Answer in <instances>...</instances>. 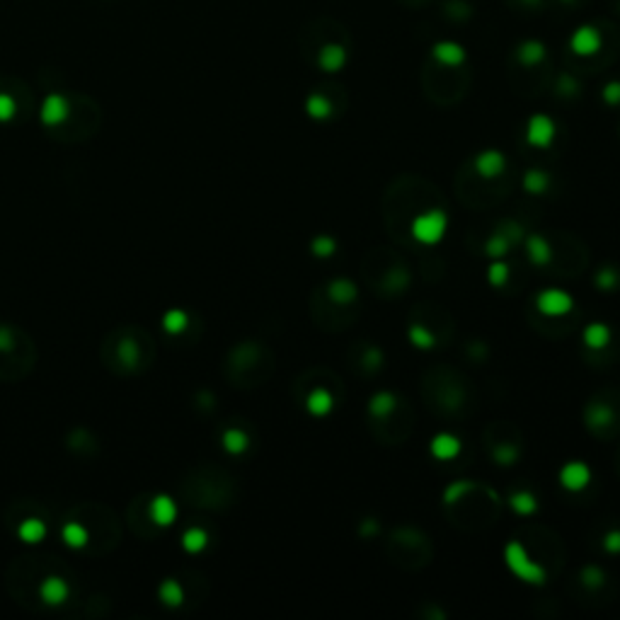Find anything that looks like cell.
<instances>
[{"mask_svg":"<svg viewBox=\"0 0 620 620\" xmlns=\"http://www.w3.org/2000/svg\"><path fill=\"white\" fill-rule=\"evenodd\" d=\"M329 410H332V395L325 388H315L308 395V412L315 417H325Z\"/></svg>","mask_w":620,"mask_h":620,"instance_id":"13","label":"cell"},{"mask_svg":"<svg viewBox=\"0 0 620 620\" xmlns=\"http://www.w3.org/2000/svg\"><path fill=\"white\" fill-rule=\"evenodd\" d=\"M327 296L334 300V303H351L356 298V286L347 279H334L327 286Z\"/></svg>","mask_w":620,"mask_h":620,"instance_id":"12","label":"cell"},{"mask_svg":"<svg viewBox=\"0 0 620 620\" xmlns=\"http://www.w3.org/2000/svg\"><path fill=\"white\" fill-rule=\"evenodd\" d=\"M458 451H461V441L451 437V434H439V437L432 439V454L441 458V461H449V458L458 456Z\"/></svg>","mask_w":620,"mask_h":620,"instance_id":"10","label":"cell"},{"mask_svg":"<svg viewBox=\"0 0 620 620\" xmlns=\"http://www.w3.org/2000/svg\"><path fill=\"white\" fill-rule=\"evenodd\" d=\"M184 545H187L189 550H201V547L206 545V535L201 533V530H189V533L184 535Z\"/></svg>","mask_w":620,"mask_h":620,"instance_id":"30","label":"cell"},{"mask_svg":"<svg viewBox=\"0 0 620 620\" xmlns=\"http://www.w3.org/2000/svg\"><path fill=\"white\" fill-rule=\"evenodd\" d=\"M603 547H606V552H620V530H611V533H606V538H603Z\"/></svg>","mask_w":620,"mask_h":620,"instance_id":"33","label":"cell"},{"mask_svg":"<svg viewBox=\"0 0 620 620\" xmlns=\"http://www.w3.org/2000/svg\"><path fill=\"white\" fill-rule=\"evenodd\" d=\"M359 533L361 535H371V533H378V523L373 521V518H368V521H364L359 526Z\"/></svg>","mask_w":620,"mask_h":620,"instance_id":"38","label":"cell"},{"mask_svg":"<svg viewBox=\"0 0 620 620\" xmlns=\"http://www.w3.org/2000/svg\"><path fill=\"white\" fill-rule=\"evenodd\" d=\"M184 322H187V317H184L180 310H175V312H170V315H167L165 325H167L170 332H180V329L184 327Z\"/></svg>","mask_w":620,"mask_h":620,"instance_id":"31","label":"cell"},{"mask_svg":"<svg viewBox=\"0 0 620 620\" xmlns=\"http://www.w3.org/2000/svg\"><path fill=\"white\" fill-rule=\"evenodd\" d=\"M509 245H511L509 240L497 231L494 236L487 240V245H485V253H487L490 257H504L506 253H509Z\"/></svg>","mask_w":620,"mask_h":620,"instance_id":"22","label":"cell"},{"mask_svg":"<svg viewBox=\"0 0 620 620\" xmlns=\"http://www.w3.org/2000/svg\"><path fill=\"white\" fill-rule=\"evenodd\" d=\"M526 253L533 265H547L552 260V250L543 236H528L526 238Z\"/></svg>","mask_w":620,"mask_h":620,"instance_id":"8","label":"cell"},{"mask_svg":"<svg viewBox=\"0 0 620 620\" xmlns=\"http://www.w3.org/2000/svg\"><path fill=\"white\" fill-rule=\"evenodd\" d=\"M305 107H308V114L312 116V119H327L329 111H332L327 97H322V95H310Z\"/></svg>","mask_w":620,"mask_h":620,"instance_id":"20","label":"cell"},{"mask_svg":"<svg viewBox=\"0 0 620 620\" xmlns=\"http://www.w3.org/2000/svg\"><path fill=\"white\" fill-rule=\"evenodd\" d=\"M381 361H383V356H381V351H378V349H371L366 354V366L368 368H378V366H381Z\"/></svg>","mask_w":620,"mask_h":620,"instance_id":"37","label":"cell"},{"mask_svg":"<svg viewBox=\"0 0 620 620\" xmlns=\"http://www.w3.org/2000/svg\"><path fill=\"white\" fill-rule=\"evenodd\" d=\"M535 303H538V310L543 312V315L557 317V315H567V312L572 310L574 300H572V296L560 291V288H545V291L538 296Z\"/></svg>","mask_w":620,"mask_h":620,"instance_id":"3","label":"cell"},{"mask_svg":"<svg viewBox=\"0 0 620 620\" xmlns=\"http://www.w3.org/2000/svg\"><path fill=\"white\" fill-rule=\"evenodd\" d=\"M543 56H545V49L540 42H526V44H521V49H518V59H521V63H526V66L540 63Z\"/></svg>","mask_w":620,"mask_h":620,"instance_id":"16","label":"cell"},{"mask_svg":"<svg viewBox=\"0 0 620 620\" xmlns=\"http://www.w3.org/2000/svg\"><path fill=\"white\" fill-rule=\"evenodd\" d=\"M596 286L603 288V291H613L618 286V272L611 269V267H603V269L596 274Z\"/></svg>","mask_w":620,"mask_h":620,"instance_id":"24","label":"cell"},{"mask_svg":"<svg viewBox=\"0 0 620 620\" xmlns=\"http://www.w3.org/2000/svg\"><path fill=\"white\" fill-rule=\"evenodd\" d=\"M569 44H572L574 54L591 56L601 49V35H599V30H594V27H579V30L572 35V42Z\"/></svg>","mask_w":620,"mask_h":620,"instance_id":"6","label":"cell"},{"mask_svg":"<svg viewBox=\"0 0 620 620\" xmlns=\"http://www.w3.org/2000/svg\"><path fill=\"white\" fill-rule=\"evenodd\" d=\"M310 250L315 257H332L334 250H337V240L329 238V236H317L315 240H312Z\"/></svg>","mask_w":620,"mask_h":620,"instance_id":"21","label":"cell"},{"mask_svg":"<svg viewBox=\"0 0 620 620\" xmlns=\"http://www.w3.org/2000/svg\"><path fill=\"white\" fill-rule=\"evenodd\" d=\"M494 458L502 463V466H509L513 458H516V451H513V446H502V449L494 451Z\"/></svg>","mask_w":620,"mask_h":620,"instance_id":"34","label":"cell"},{"mask_svg":"<svg viewBox=\"0 0 620 620\" xmlns=\"http://www.w3.org/2000/svg\"><path fill=\"white\" fill-rule=\"evenodd\" d=\"M434 59L441 61L444 66H458L466 61V51H463V47H458L454 42H441L434 47Z\"/></svg>","mask_w":620,"mask_h":620,"instance_id":"9","label":"cell"},{"mask_svg":"<svg viewBox=\"0 0 620 620\" xmlns=\"http://www.w3.org/2000/svg\"><path fill=\"white\" fill-rule=\"evenodd\" d=\"M509 504L516 513H533L535 506H538V502H535V497L530 492H516L509 497Z\"/></svg>","mask_w":620,"mask_h":620,"instance_id":"18","label":"cell"},{"mask_svg":"<svg viewBox=\"0 0 620 620\" xmlns=\"http://www.w3.org/2000/svg\"><path fill=\"white\" fill-rule=\"evenodd\" d=\"M582 582L589 586V589H596V586L603 584V572L599 567H584L582 569Z\"/></svg>","mask_w":620,"mask_h":620,"instance_id":"27","label":"cell"},{"mask_svg":"<svg viewBox=\"0 0 620 620\" xmlns=\"http://www.w3.org/2000/svg\"><path fill=\"white\" fill-rule=\"evenodd\" d=\"M395 405H398V402H395L393 393H378L368 402V412H371L373 417H388L390 412L395 410Z\"/></svg>","mask_w":620,"mask_h":620,"instance_id":"15","label":"cell"},{"mask_svg":"<svg viewBox=\"0 0 620 620\" xmlns=\"http://www.w3.org/2000/svg\"><path fill=\"white\" fill-rule=\"evenodd\" d=\"M20 535L25 540H35V538L42 535V526H39L37 521H27L25 526H22V530H20Z\"/></svg>","mask_w":620,"mask_h":620,"instance_id":"32","label":"cell"},{"mask_svg":"<svg viewBox=\"0 0 620 620\" xmlns=\"http://www.w3.org/2000/svg\"><path fill=\"white\" fill-rule=\"evenodd\" d=\"M410 342L415 344L417 349H432L437 339H434V334L424 325H412L410 327Z\"/></svg>","mask_w":620,"mask_h":620,"instance_id":"19","label":"cell"},{"mask_svg":"<svg viewBox=\"0 0 620 620\" xmlns=\"http://www.w3.org/2000/svg\"><path fill=\"white\" fill-rule=\"evenodd\" d=\"M446 214L444 211H427L412 221V236L424 245H434L444 238L446 233Z\"/></svg>","mask_w":620,"mask_h":620,"instance_id":"2","label":"cell"},{"mask_svg":"<svg viewBox=\"0 0 620 620\" xmlns=\"http://www.w3.org/2000/svg\"><path fill=\"white\" fill-rule=\"evenodd\" d=\"M499 233H502V236H504L506 240H509V243H518V240L523 238V231H521V226H518V223H513V221H506V223H502Z\"/></svg>","mask_w":620,"mask_h":620,"instance_id":"29","label":"cell"},{"mask_svg":"<svg viewBox=\"0 0 620 620\" xmlns=\"http://www.w3.org/2000/svg\"><path fill=\"white\" fill-rule=\"evenodd\" d=\"M344 61H347V54H344V49L337 47V44H329V47H325L320 51V66L325 71H339L344 66Z\"/></svg>","mask_w":620,"mask_h":620,"instance_id":"14","label":"cell"},{"mask_svg":"<svg viewBox=\"0 0 620 620\" xmlns=\"http://www.w3.org/2000/svg\"><path fill=\"white\" fill-rule=\"evenodd\" d=\"M470 490H473V482H454L449 490H446L444 497H446V502H449V504H454L456 499H461V497L466 492H470Z\"/></svg>","mask_w":620,"mask_h":620,"instance_id":"28","label":"cell"},{"mask_svg":"<svg viewBox=\"0 0 620 620\" xmlns=\"http://www.w3.org/2000/svg\"><path fill=\"white\" fill-rule=\"evenodd\" d=\"M608 420H611V412L608 410H591L589 412V422L594 424V427H603Z\"/></svg>","mask_w":620,"mask_h":620,"instance_id":"35","label":"cell"},{"mask_svg":"<svg viewBox=\"0 0 620 620\" xmlns=\"http://www.w3.org/2000/svg\"><path fill=\"white\" fill-rule=\"evenodd\" d=\"M223 444H226V449L231 451V454H240V451L248 449V437H245L243 432H238V429H231V432H226V437H223Z\"/></svg>","mask_w":620,"mask_h":620,"instance_id":"23","label":"cell"},{"mask_svg":"<svg viewBox=\"0 0 620 620\" xmlns=\"http://www.w3.org/2000/svg\"><path fill=\"white\" fill-rule=\"evenodd\" d=\"M611 342V329H608L603 322H591L589 327L584 329V344L591 349H603Z\"/></svg>","mask_w":620,"mask_h":620,"instance_id":"11","label":"cell"},{"mask_svg":"<svg viewBox=\"0 0 620 620\" xmlns=\"http://www.w3.org/2000/svg\"><path fill=\"white\" fill-rule=\"evenodd\" d=\"M504 560H506V567H509L518 579H523V582H528V584H543L545 582V569L540 567L538 562L530 560L528 552L523 550V545L516 543V540H511V543L506 545Z\"/></svg>","mask_w":620,"mask_h":620,"instance_id":"1","label":"cell"},{"mask_svg":"<svg viewBox=\"0 0 620 620\" xmlns=\"http://www.w3.org/2000/svg\"><path fill=\"white\" fill-rule=\"evenodd\" d=\"M153 516H158L160 523H167L172 516H175V506L170 504V499H158L153 506Z\"/></svg>","mask_w":620,"mask_h":620,"instance_id":"26","label":"cell"},{"mask_svg":"<svg viewBox=\"0 0 620 620\" xmlns=\"http://www.w3.org/2000/svg\"><path fill=\"white\" fill-rule=\"evenodd\" d=\"M475 167L482 177H497L502 175V170L506 167V160L499 150H485L475 158Z\"/></svg>","mask_w":620,"mask_h":620,"instance_id":"7","label":"cell"},{"mask_svg":"<svg viewBox=\"0 0 620 620\" xmlns=\"http://www.w3.org/2000/svg\"><path fill=\"white\" fill-rule=\"evenodd\" d=\"M487 279H490V284H494V286H502V284L509 279V269H506V265H502V262H492L487 269Z\"/></svg>","mask_w":620,"mask_h":620,"instance_id":"25","label":"cell"},{"mask_svg":"<svg viewBox=\"0 0 620 620\" xmlns=\"http://www.w3.org/2000/svg\"><path fill=\"white\" fill-rule=\"evenodd\" d=\"M603 99L611 104L620 102V83H611V85H606V90H603Z\"/></svg>","mask_w":620,"mask_h":620,"instance_id":"36","label":"cell"},{"mask_svg":"<svg viewBox=\"0 0 620 620\" xmlns=\"http://www.w3.org/2000/svg\"><path fill=\"white\" fill-rule=\"evenodd\" d=\"M526 138L530 146H538V148H545L552 143V138H555V124H552L550 116L545 114H533L528 119V126H526Z\"/></svg>","mask_w":620,"mask_h":620,"instance_id":"4","label":"cell"},{"mask_svg":"<svg viewBox=\"0 0 620 620\" xmlns=\"http://www.w3.org/2000/svg\"><path fill=\"white\" fill-rule=\"evenodd\" d=\"M547 184H550V180H547V175L540 170H528L526 177H523V187H526V192L530 194H543Z\"/></svg>","mask_w":620,"mask_h":620,"instance_id":"17","label":"cell"},{"mask_svg":"<svg viewBox=\"0 0 620 620\" xmlns=\"http://www.w3.org/2000/svg\"><path fill=\"white\" fill-rule=\"evenodd\" d=\"M589 480H591V470L586 468V463H582V461L567 463V466L560 470L562 487L572 490V492H579V490H584L586 485H589Z\"/></svg>","mask_w":620,"mask_h":620,"instance_id":"5","label":"cell"}]
</instances>
